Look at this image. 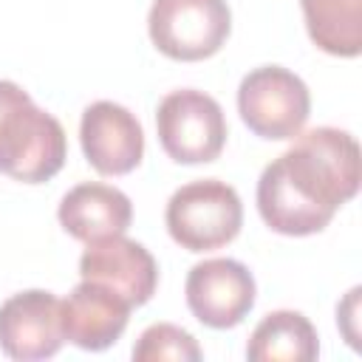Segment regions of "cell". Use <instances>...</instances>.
I'll return each mask as SVG.
<instances>
[{
  "mask_svg": "<svg viewBox=\"0 0 362 362\" xmlns=\"http://www.w3.org/2000/svg\"><path fill=\"white\" fill-rule=\"evenodd\" d=\"M277 156L257 181V212L272 232H322L359 189V144L348 130L314 127Z\"/></svg>",
  "mask_w": 362,
  "mask_h": 362,
  "instance_id": "1",
  "label": "cell"
},
{
  "mask_svg": "<svg viewBox=\"0 0 362 362\" xmlns=\"http://www.w3.org/2000/svg\"><path fill=\"white\" fill-rule=\"evenodd\" d=\"M65 156L62 124L17 82L0 79V173L23 184H42L62 170Z\"/></svg>",
  "mask_w": 362,
  "mask_h": 362,
  "instance_id": "2",
  "label": "cell"
},
{
  "mask_svg": "<svg viewBox=\"0 0 362 362\" xmlns=\"http://www.w3.org/2000/svg\"><path fill=\"white\" fill-rule=\"evenodd\" d=\"M167 232L187 252L221 249L243 226V204L226 181L201 178L173 192L167 201Z\"/></svg>",
  "mask_w": 362,
  "mask_h": 362,
  "instance_id": "3",
  "label": "cell"
},
{
  "mask_svg": "<svg viewBox=\"0 0 362 362\" xmlns=\"http://www.w3.org/2000/svg\"><path fill=\"white\" fill-rule=\"evenodd\" d=\"M238 110L255 136L283 141L305 127L311 96L294 71L283 65H260L240 79Z\"/></svg>",
  "mask_w": 362,
  "mask_h": 362,
  "instance_id": "4",
  "label": "cell"
},
{
  "mask_svg": "<svg viewBox=\"0 0 362 362\" xmlns=\"http://www.w3.org/2000/svg\"><path fill=\"white\" fill-rule=\"evenodd\" d=\"M147 31L164 57L198 62L221 51L232 31V14L226 0H153Z\"/></svg>",
  "mask_w": 362,
  "mask_h": 362,
  "instance_id": "5",
  "label": "cell"
},
{
  "mask_svg": "<svg viewBox=\"0 0 362 362\" xmlns=\"http://www.w3.org/2000/svg\"><path fill=\"white\" fill-rule=\"evenodd\" d=\"M156 130L164 153L178 164L215 161L226 144L223 107L195 88L173 90L158 102Z\"/></svg>",
  "mask_w": 362,
  "mask_h": 362,
  "instance_id": "6",
  "label": "cell"
},
{
  "mask_svg": "<svg viewBox=\"0 0 362 362\" xmlns=\"http://www.w3.org/2000/svg\"><path fill=\"white\" fill-rule=\"evenodd\" d=\"M187 305L209 328H235L255 305V277L232 257L201 260L187 274Z\"/></svg>",
  "mask_w": 362,
  "mask_h": 362,
  "instance_id": "7",
  "label": "cell"
},
{
  "mask_svg": "<svg viewBox=\"0 0 362 362\" xmlns=\"http://www.w3.org/2000/svg\"><path fill=\"white\" fill-rule=\"evenodd\" d=\"M79 277L110 288L133 308L144 305L156 294L158 266L139 240L113 235L88 243L79 257Z\"/></svg>",
  "mask_w": 362,
  "mask_h": 362,
  "instance_id": "8",
  "label": "cell"
},
{
  "mask_svg": "<svg viewBox=\"0 0 362 362\" xmlns=\"http://www.w3.org/2000/svg\"><path fill=\"white\" fill-rule=\"evenodd\" d=\"M62 342L59 300L51 291H20L0 305V348L6 356L20 362L48 359L62 348Z\"/></svg>",
  "mask_w": 362,
  "mask_h": 362,
  "instance_id": "9",
  "label": "cell"
},
{
  "mask_svg": "<svg viewBox=\"0 0 362 362\" xmlns=\"http://www.w3.org/2000/svg\"><path fill=\"white\" fill-rule=\"evenodd\" d=\"M79 141L88 164L102 175H124L136 170L144 156V133L139 119L127 107L107 99L85 107Z\"/></svg>",
  "mask_w": 362,
  "mask_h": 362,
  "instance_id": "10",
  "label": "cell"
},
{
  "mask_svg": "<svg viewBox=\"0 0 362 362\" xmlns=\"http://www.w3.org/2000/svg\"><path fill=\"white\" fill-rule=\"evenodd\" d=\"M59 320L68 342L82 351H105L127 328L130 305L110 288L82 280L59 303Z\"/></svg>",
  "mask_w": 362,
  "mask_h": 362,
  "instance_id": "11",
  "label": "cell"
},
{
  "mask_svg": "<svg viewBox=\"0 0 362 362\" xmlns=\"http://www.w3.org/2000/svg\"><path fill=\"white\" fill-rule=\"evenodd\" d=\"M57 218L71 238L93 243L102 238L124 235L133 221V204L122 189L110 184L85 181L65 192Z\"/></svg>",
  "mask_w": 362,
  "mask_h": 362,
  "instance_id": "12",
  "label": "cell"
},
{
  "mask_svg": "<svg viewBox=\"0 0 362 362\" xmlns=\"http://www.w3.org/2000/svg\"><path fill=\"white\" fill-rule=\"evenodd\" d=\"M320 354L317 331L300 311L266 314L249 337L246 356L252 362H311Z\"/></svg>",
  "mask_w": 362,
  "mask_h": 362,
  "instance_id": "13",
  "label": "cell"
},
{
  "mask_svg": "<svg viewBox=\"0 0 362 362\" xmlns=\"http://www.w3.org/2000/svg\"><path fill=\"white\" fill-rule=\"evenodd\" d=\"M308 37L331 57H359L362 0H300Z\"/></svg>",
  "mask_w": 362,
  "mask_h": 362,
  "instance_id": "14",
  "label": "cell"
},
{
  "mask_svg": "<svg viewBox=\"0 0 362 362\" xmlns=\"http://www.w3.org/2000/svg\"><path fill=\"white\" fill-rule=\"evenodd\" d=\"M136 362H161V359H178V362H198L201 348L195 337L173 322H156L141 331L136 348H133Z\"/></svg>",
  "mask_w": 362,
  "mask_h": 362,
  "instance_id": "15",
  "label": "cell"
},
{
  "mask_svg": "<svg viewBox=\"0 0 362 362\" xmlns=\"http://www.w3.org/2000/svg\"><path fill=\"white\" fill-rule=\"evenodd\" d=\"M359 294H362V288L356 286V288H351V291H348L345 303H342V305H337V322H339V328H342L345 339H348L354 348H359V331L351 325V322H356V314H359Z\"/></svg>",
  "mask_w": 362,
  "mask_h": 362,
  "instance_id": "16",
  "label": "cell"
}]
</instances>
